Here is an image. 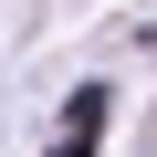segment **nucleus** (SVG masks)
<instances>
[{"mask_svg":"<svg viewBox=\"0 0 157 157\" xmlns=\"http://www.w3.org/2000/svg\"><path fill=\"white\" fill-rule=\"evenodd\" d=\"M105 105H115V94H105V84H84V94L63 105V126H52V147H42V157H94V147H105Z\"/></svg>","mask_w":157,"mask_h":157,"instance_id":"nucleus-1","label":"nucleus"}]
</instances>
